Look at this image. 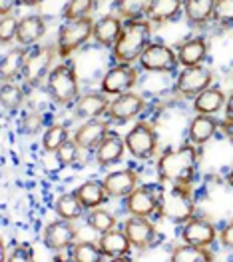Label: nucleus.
<instances>
[{
  "label": "nucleus",
  "mask_w": 233,
  "mask_h": 262,
  "mask_svg": "<svg viewBox=\"0 0 233 262\" xmlns=\"http://www.w3.org/2000/svg\"><path fill=\"white\" fill-rule=\"evenodd\" d=\"M197 170V150L193 142H184L158 158V176L164 184H191Z\"/></svg>",
  "instance_id": "obj_1"
},
{
  "label": "nucleus",
  "mask_w": 233,
  "mask_h": 262,
  "mask_svg": "<svg viewBox=\"0 0 233 262\" xmlns=\"http://www.w3.org/2000/svg\"><path fill=\"white\" fill-rule=\"evenodd\" d=\"M151 36V24L146 18L140 20H127L120 38L112 48V56L118 64H132L140 60L142 52L146 50Z\"/></svg>",
  "instance_id": "obj_2"
},
{
  "label": "nucleus",
  "mask_w": 233,
  "mask_h": 262,
  "mask_svg": "<svg viewBox=\"0 0 233 262\" xmlns=\"http://www.w3.org/2000/svg\"><path fill=\"white\" fill-rule=\"evenodd\" d=\"M46 90L54 104L58 106H70L76 104L80 98V82L74 62H62L52 68V72L46 78Z\"/></svg>",
  "instance_id": "obj_3"
},
{
  "label": "nucleus",
  "mask_w": 233,
  "mask_h": 262,
  "mask_svg": "<svg viewBox=\"0 0 233 262\" xmlns=\"http://www.w3.org/2000/svg\"><path fill=\"white\" fill-rule=\"evenodd\" d=\"M195 202L191 194V184H170V188L160 190V216L177 224L193 219Z\"/></svg>",
  "instance_id": "obj_4"
},
{
  "label": "nucleus",
  "mask_w": 233,
  "mask_h": 262,
  "mask_svg": "<svg viewBox=\"0 0 233 262\" xmlns=\"http://www.w3.org/2000/svg\"><path fill=\"white\" fill-rule=\"evenodd\" d=\"M90 38H94V20L90 16L78 20H66L58 30L56 52L60 58H68L72 52L82 48Z\"/></svg>",
  "instance_id": "obj_5"
},
{
  "label": "nucleus",
  "mask_w": 233,
  "mask_h": 262,
  "mask_svg": "<svg viewBox=\"0 0 233 262\" xmlns=\"http://www.w3.org/2000/svg\"><path fill=\"white\" fill-rule=\"evenodd\" d=\"M54 56H56L54 46H36L28 50L22 70V80L30 86H38L40 82H44L52 72Z\"/></svg>",
  "instance_id": "obj_6"
},
{
  "label": "nucleus",
  "mask_w": 233,
  "mask_h": 262,
  "mask_svg": "<svg viewBox=\"0 0 233 262\" xmlns=\"http://www.w3.org/2000/svg\"><path fill=\"white\" fill-rule=\"evenodd\" d=\"M126 148L136 160H149L158 152V132L148 122H136L126 134Z\"/></svg>",
  "instance_id": "obj_7"
},
{
  "label": "nucleus",
  "mask_w": 233,
  "mask_h": 262,
  "mask_svg": "<svg viewBox=\"0 0 233 262\" xmlns=\"http://www.w3.org/2000/svg\"><path fill=\"white\" fill-rule=\"evenodd\" d=\"M138 62L142 66V70L160 72V74H171L179 66L177 52L164 42H149Z\"/></svg>",
  "instance_id": "obj_8"
},
{
  "label": "nucleus",
  "mask_w": 233,
  "mask_h": 262,
  "mask_svg": "<svg viewBox=\"0 0 233 262\" xmlns=\"http://www.w3.org/2000/svg\"><path fill=\"white\" fill-rule=\"evenodd\" d=\"M213 84V72L205 66H190L184 68L175 82H173V92L179 98H195L199 92H203L205 88H210Z\"/></svg>",
  "instance_id": "obj_9"
},
{
  "label": "nucleus",
  "mask_w": 233,
  "mask_h": 262,
  "mask_svg": "<svg viewBox=\"0 0 233 262\" xmlns=\"http://www.w3.org/2000/svg\"><path fill=\"white\" fill-rule=\"evenodd\" d=\"M146 106H148V100L142 94L130 90V92H124V94H118L110 102L106 116L108 120L114 122V124H126L130 120L138 118L146 110Z\"/></svg>",
  "instance_id": "obj_10"
},
{
  "label": "nucleus",
  "mask_w": 233,
  "mask_h": 262,
  "mask_svg": "<svg viewBox=\"0 0 233 262\" xmlns=\"http://www.w3.org/2000/svg\"><path fill=\"white\" fill-rule=\"evenodd\" d=\"M124 208L130 216L151 219L160 212V190L153 186H136V190L124 198Z\"/></svg>",
  "instance_id": "obj_11"
},
{
  "label": "nucleus",
  "mask_w": 233,
  "mask_h": 262,
  "mask_svg": "<svg viewBox=\"0 0 233 262\" xmlns=\"http://www.w3.org/2000/svg\"><path fill=\"white\" fill-rule=\"evenodd\" d=\"M138 84V70L132 64H116L108 68L100 80V90L108 96H118L130 92Z\"/></svg>",
  "instance_id": "obj_12"
},
{
  "label": "nucleus",
  "mask_w": 233,
  "mask_h": 262,
  "mask_svg": "<svg viewBox=\"0 0 233 262\" xmlns=\"http://www.w3.org/2000/svg\"><path fill=\"white\" fill-rule=\"evenodd\" d=\"M76 236H78L76 226L70 220L58 219L46 224V228L42 232V242L48 250L62 252V250L70 248L76 242Z\"/></svg>",
  "instance_id": "obj_13"
},
{
  "label": "nucleus",
  "mask_w": 233,
  "mask_h": 262,
  "mask_svg": "<svg viewBox=\"0 0 233 262\" xmlns=\"http://www.w3.org/2000/svg\"><path fill=\"white\" fill-rule=\"evenodd\" d=\"M124 232L132 242V246L140 252L149 250L151 246L158 244V228L156 224H151L149 219H142V216H130L124 222Z\"/></svg>",
  "instance_id": "obj_14"
},
{
  "label": "nucleus",
  "mask_w": 233,
  "mask_h": 262,
  "mask_svg": "<svg viewBox=\"0 0 233 262\" xmlns=\"http://www.w3.org/2000/svg\"><path fill=\"white\" fill-rule=\"evenodd\" d=\"M182 241L186 244H193L199 248H210L217 241V230L212 222L201 219H190L184 222L182 228Z\"/></svg>",
  "instance_id": "obj_15"
},
{
  "label": "nucleus",
  "mask_w": 233,
  "mask_h": 262,
  "mask_svg": "<svg viewBox=\"0 0 233 262\" xmlns=\"http://www.w3.org/2000/svg\"><path fill=\"white\" fill-rule=\"evenodd\" d=\"M179 66L190 68V66H201L210 54V42L205 36H193L175 46Z\"/></svg>",
  "instance_id": "obj_16"
},
{
  "label": "nucleus",
  "mask_w": 233,
  "mask_h": 262,
  "mask_svg": "<svg viewBox=\"0 0 233 262\" xmlns=\"http://www.w3.org/2000/svg\"><path fill=\"white\" fill-rule=\"evenodd\" d=\"M126 150V140L120 134H116V132H108L106 136H104V140L96 148V162L102 168L116 166V164L122 162Z\"/></svg>",
  "instance_id": "obj_17"
},
{
  "label": "nucleus",
  "mask_w": 233,
  "mask_h": 262,
  "mask_svg": "<svg viewBox=\"0 0 233 262\" xmlns=\"http://www.w3.org/2000/svg\"><path fill=\"white\" fill-rule=\"evenodd\" d=\"M138 172L132 168H122V170H114L108 172L102 180L104 188H106L108 196L110 198H126L130 192L136 190L138 186Z\"/></svg>",
  "instance_id": "obj_18"
},
{
  "label": "nucleus",
  "mask_w": 233,
  "mask_h": 262,
  "mask_svg": "<svg viewBox=\"0 0 233 262\" xmlns=\"http://www.w3.org/2000/svg\"><path fill=\"white\" fill-rule=\"evenodd\" d=\"M110 98L104 92H88L82 94L74 104V118L76 120H92L100 118L108 112Z\"/></svg>",
  "instance_id": "obj_19"
},
{
  "label": "nucleus",
  "mask_w": 233,
  "mask_h": 262,
  "mask_svg": "<svg viewBox=\"0 0 233 262\" xmlns=\"http://www.w3.org/2000/svg\"><path fill=\"white\" fill-rule=\"evenodd\" d=\"M108 132H110V120L92 118V120H84V124L74 132V140L82 150H96Z\"/></svg>",
  "instance_id": "obj_20"
},
{
  "label": "nucleus",
  "mask_w": 233,
  "mask_h": 262,
  "mask_svg": "<svg viewBox=\"0 0 233 262\" xmlns=\"http://www.w3.org/2000/svg\"><path fill=\"white\" fill-rule=\"evenodd\" d=\"M98 244H100L104 256H108L110 260H126L130 256V250L134 248L126 232L124 230H116V228L110 230V232L100 234Z\"/></svg>",
  "instance_id": "obj_21"
},
{
  "label": "nucleus",
  "mask_w": 233,
  "mask_h": 262,
  "mask_svg": "<svg viewBox=\"0 0 233 262\" xmlns=\"http://www.w3.org/2000/svg\"><path fill=\"white\" fill-rule=\"evenodd\" d=\"M122 30H124V20L120 16L106 14L94 22V42L102 48H114Z\"/></svg>",
  "instance_id": "obj_22"
},
{
  "label": "nucleus",
  "mask_w": 233,
  "mask_h": 262,
  "mask_svg": "<svg viewBox=\"0 0 233 262\" xmlns=\"http://www.w3.org/2000/svg\"><path fill=\"white\" fill-rule=\"evenodd\" d=\"M48 24L40 14H28L22 16L18 22V34H16V42L20 46H34L44 38Z\"/></svg>",
  "instance_id": "obj_23"
},
{
  "label": "nucleus",
  "mask_w": 233,
  "mask_h": 262,
  "mask_svg": "<svg viewBox=\"0 0 233 262\" xmlns=\"http://www.w3.org/2000/svg\"><path fill=\"white\" fill-rule=\"evenodd\" d=\"M225 104H227V94L221 88L210 86L193 98V112L195 114H210V116H213L219 110L225 108Z\"/></svg>",
  "instance_id": "obj_24"
},
{
  "label": "nucleus",
  "mask_w": 233,
  "mask_h": 262,
  "mask_svg": "<svg viewBox=\"0 0 233 262\" xmlns=\"http://www.w3.org/2000/svg\"><path fill=\"white\" fill-rule=\"evenodd\" d=\"M215 0H184V14L186 20L193 28H203L213 20Z\"/></svg>",
  "instance_id": "obj_25"
},
{
  "label": "nucleus",
  "mask_w": 233,
  "mask_h": 262,
  "mask_svg": "<svg viewBox=\"0 0 233 262\" xmlns=\"http://www.w3.org/2000/svg\"><path fill=\"white\" fill-rule=\"evenodd\" d=\"M219 128V122L210 114H195L191 118L190 128H188V140L193 144H205L210 142L215 132Z\"/></svg>",
  "instance_id": "obj_26"
},
{
  "label": "nucleus",
  "mask_w": 233,
  "mask_h": 262,
  "mask_svg": "<svg viewBox=\"0 0 233 262\" xmlns=\"http://www.w3.org/2000/svg\"><path fill=\"white\" fill-rule=\"evenodd\" d=\"M184 12V0H151L148 18L153 24H166L175 20Z\"/></svg>",
  "instance_id": "obj_27"
},
{
  "label": "nucleus",
  "mask_w": 233,
  "mask_h": 262,
  "mask_svg": "<svg viewBox=\"0 0 233 262\" xmlns=\"http://www.w3.org/2000/svg\"><path fill=\"white\" fill-rule=\"evenodd\" d=\"M26 54H28V50H26L24 46H20V48L8 50V52L2 56V62H0V76H2V82H14L18 76H22Z\"/></svg>",
  "instance_id": "obj_28"
},
{
  "label": "nucleus",
  "mask_w": 233,
  "mask_h": 262,
  "mask_svg": "<svg viewBox=\"0 0 233 262\" xmlns=\"http://www.w3.org/2000/svg\"><path fill=\"white\" fill-rule=\"evenodd\" d=\"M74 192H76V196L80 198V202L84 204L86 210H92V208H98V206L106 204L108 198H110L104 184L98 182V180H86Z\"/></svg>",
  "instance_id": "obj_29"
},
{
  "label": "nucleus",
  "mask_w": 233,
  "mask_h": 262,
  "mask_svg": "<svg viewBox=\"0 0 233 262\" xmlns=\"http://www.w3.org/2000/svg\"><path fill=\"white\" fill-rule=\"evenodd\" d=\"M84 204L80 202V198L76 196V192H66V194H60L54 202V212L58 214V219L64 220H78L82 214H84Z\"/></svg>",
  "instance_id": "obj_30"
},
{
  "label": "nucleus",
  "mask_w": 233,
  "mask_h": 262,
  "mask_svg": "<svg viewBox=\"0 0 233 262\" xmlns=\"http://www.w3.org/2000/svg\"><path fill=\"white\" fill-rule=\"evenodd\" d=\"M151 0H116V12L122 20H140L148 16Z\"/></svg>",
  "instance_id": "obj_31"
},
{
  "label": "nucleus",
  "mask_w": 233,
  "mask_h": 262,
  "mask_svg": "<svg viewBox=\"0 0 233 262\" xmlns=\"http://www.w3.org/2000/svg\"><path fill=\"white\" fill-rule=\"evenodd\" d=\"M70 138V132H68V126L66 124H50L46 132L42 134V152L46 154H56L58 148L62 146L64 142Z\"/></svg>",
  "instance_id": "obj_32"
},
{
  "label": "nucleus",
  "mask_w": 233,
  "mask_h": 262,
  "mask_svg": "<svg viewBox=\"0 0 233 262\" xmlns=\"http://www.w3.org/2000/svg\"><path fill=\"white\" fill-rule=\"evenodd\" d=\"M213 254L208 248H199L193 244H182L171 250V262H212Z\"/></svg>",
  "instance_id": "obj_33"
},
{
  "label": "nucleus",
  "mask_w": 233,
  "mask_h": 262,
  "mask_svg": "<svg viewBox=\"0 0 233 262\" xmlns=\"http://www.w3.org/2000/svg\"><path fill=\"white\" fill-rule=\"evenodd\" d=\"M70 258L76 262H100L104 258V252L100 248V244L94 242H74L70 246Z\"/></svg>",
  "instance_id": "obj_34"
},
{
  "label": "nucleus",
  "mask_w": 233,
  "mask_h": 262,
  "mask_svg": "<svg viewBox=\"0 0 233 262\" xmlns=\"http://www.w3.org/2000/svg\"><path fill=\"white\" fill-rule=\"evenodd\" d=\"M88 226H90V230H94V232H98V234H104V232H110V230H114L116 228V224H118V220L116 216L106 210V208H92L90 210V214H88Z\"/></svg>",
  "instance_id": "obj_35"
},
{
  "label": "nucleus",
  "mask_w": 233,
  "mask_h": 262,
  "mask_svg": "<svg viewBox=\"0 0 233 262\" xmlns=\"http://www.w3.org/2000/svg\"><path fill=\"white\" fill-rule=\"evenodd\" d=\"M0 100L2 106L8 114L18 112L20 106L24 104V90L20 84L16 82H2V90H0Z\"/></svg>",
  "instance_id": "obj_36"
},
{
  "label": "nucleus",
  "mask_w": 233,
  "mask_h": 262,
  "mask_svg": "<svg viewBox=\"0 0 233 262\" xmlns=\"http://www.w3.org/2000/svg\"><path fill=\"white\" fill-rule=\"evenodd\" d=\"M96 8V0H68L62 10L64 20H78V18H86L94 12Z\"/></svg>",
  "instance_id": "obj_37"
},
{
  "label": "nucleus",
  "mask_w": 233,
  "mask_h": 262,
  "mask_svg": "<svg viewBox=\"0 0 233 262\" xmlns=\"http://www.w3.org/2000/svg\"><path fill=\"white\" fill-rule=\"evenodd\" d=\"M44 128V116L42 112L38 108H34V106H30V108H26L22 112L20 116V130L24 134H38V132Z\"/></svg>",
  "instance_id": "obj_38"
},
{
  "label": "nucleus",
  "mask_w": 233,
  "mask_h": 262,
  "mask_svg": "<svg viewBox=\"0 0 233 262\" xmlns=\"http://www.w3.org/2000/svg\"><path fill=\"white\" fill-rule=\"evenodd\" d=\"M213 22L217 26H233V0H215Z\"/></svg>",
  "instance_id": "obj_39"
},
{
  "label": "nucleus",
  "mask_w": 233,
  "mask_h": 262,
  "mask_svg": "<svg viewBox=\"0 0 233 262\" xmlns=\"http://www.w3.org/2000/svg\"><path fill=\"white\" fill-rule=\"evenodd\" d=\"M18 18L12 16V14H6L0 18V42L10 44L12 40H16V34H18Z\"/></svg>",
  "instance_id": "obj_40"
},
{
  "label": "nucleus",
  "mask_w": 233,
  "mask_h": 262,
  "mask_svg": "<svg viewBox=\"0 0 233 262\" xmlns=\"http://www.w3.org/2000/svg\"><path fill=\"white\" fill-rule=\"evenodd\" d=\"M78 156H80V146H78L76 140H70V138L64 142L62 146L58 148V152H56V158H58V162H60L62 166H72V164H76Z\"/></svg>",
  "instance_id": "obj_41"
},
{
  "label": "nucleus",
  "mask_w": 233,
  "mask_h": 262,
  "mask_svg": "<svg viewBox=\"0 0 233 262\" xmlns=\"http://www.w3.org/2000/svg\"><path fill=\"white\" fill-rule=\"evenodd\" d=\"M6 260H24V262H30L34 260V250L26 244H18L12 248L10 256H6Z\"/></svg>",
  "instance_id": "obj_42"
},
{
  "label": "nucleus",
  "mask_w": 233,
  "mask_h": 262,
  "mask_svg": "<svg viewBox=\"0 0 233 262\" xmlns=\"http://www.w3.org/2000/svg\"><path fill=\"white\" fill-rule=\"evenodd\" d=\"M219 241H221V246L225 250H233V220L223 226V230L219 234Z\"/></svg>",
  "instance_id": "obj_43"
},
{
  "label": "nucleus",
  "mask_w": 233,
  "mask_h": 262,
  "mask_svg": "<svg viewBox=\"0 0 233 262\" xmlns=\"http://www.w3.org/2000/svg\"><path fill=\"white\" fill-rule=\"evenodd\" d=\"M16 4H20V0H0V16L10 14L16 8Z\"/></svg>",
  "instance_id": "obj_44"
},
{
  "label": "nucleus",
  "mask_w": 233,
  "mask_h": 262,
  "mask_svg": "<svg viewBox=\"0 0 233 262\" xmlns=\"http://www.w3.org/2000/svg\"><path fill=\"white\" fill-rule=\"evenodd\" d=\"M225 122H231L233 124V94L227 96V104H225Z\"/></svg>",
  "instance_id": "obj_45"
},
{
  "label": "nucleus",
  "mask_w": 233,
  "mask_h": 262,
  "mask_svg": "<svg viewBox=\"0 0 233 262\" xmlns=\"http://www.w3.org/2000/svg\"><path fill=\"white\" fill-rule=\"evenodd\" d=\"M44 0H20L22 6H28V8H34V6H40Z\"/></svg>",
  "instance_id": "obj_46"
},
{
  "label": "nucleus",
  "mask_w": 233,
  "mask_h": 262,
  "mask_svg": "<svg viewBox=\"0 0 233 262\" xmlns=\"http://www.w3.org/2000/svg\"><path fill=\"white\" fill-rule=\"evenodd\" d=\"M227 184H229V186L233 188V168L229 170V172H227Z\"/></svg>",
  "instance_id": "obj_47"
},
{
  "label": "nucleus",
  "mask_w": 233,
  "mask_h": 262,
  "mask_svg": "<svg viewBox=\"0 0 233 262\" xmlns=\"http://www.w3.org/2000/svg\"><path fill=\"white\" fill-rule=\"evenodd\" d=\"M96 2H108V0H96Z\"/></svg>",
  "instance_id": "obj_48"
}]
</instances>
